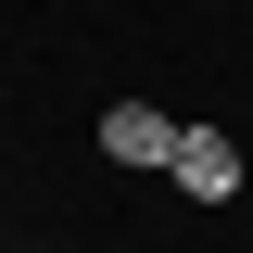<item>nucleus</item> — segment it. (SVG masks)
I'll use <instances>...</instances> for the list:
<instances>
[{"instance_id":"obj_1","label":"nucleus","mask_w":253,"mask_h":253,"mask_svg":"<svg viewBox=\"0 0 253 253\" xmlns=\"http://www.w3.org/2000/svg\"><path fill=\"white\" fill-rule=\"evenodd\" d=\"M165 190H177L190 215H228L253 190V152H241V126H177V165H165Z\"/></svg>"},{"instance_id":"obj_2","label":"nucleus","mask_w":253,"mask_h":253,"mask_svg":"<svg viewBox=\"0 0 253 253\" xmlns=\"http://www.w3.org/2000/svg\"><path fill=\"white\" fill-rule=\"evenodd\" d=\"M177 126L190 114H165V101H101V165H114V177H165V165H177Z\"/></svg>"},{"instance_id":"obj_3","label":"nucleus","mask_w":253,"mask_h":253,"mask_svg":"<svg viewBox=\"0 0 253 253\" xmlns=\"http://www.w3.org/2000/svg\"><path fill=\"white\" fill-rule=\"evenodd\" d=\"M38 253H63V241H38Z\"/></svg>"}]
</instances>
